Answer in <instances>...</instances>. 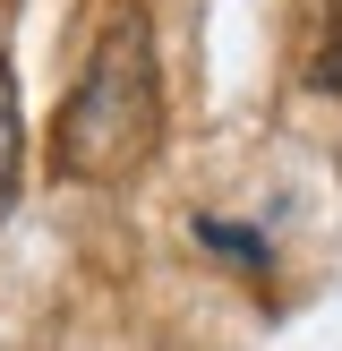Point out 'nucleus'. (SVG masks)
Segmentation results:
<instances>
[{
  "label": "nucleus",
  "instance_id": "nucleus-2",
  "mask_svg": "<svg viewBox=\"0 0 342 351\" xmlns=\"http://www.w3.org/2000/svg\"><path fill=\"white\" fill-rule=\"evenodd\" d=\"M308 86L317 95H342V0H325L317 43H308Z\"/></svg>",
  "mask_w": 342,
  "mask_h": 351
},
{
  "label": "nucleus",
  "instance_id": "nucleus-4",
  "mask_svg": "<svg viewBox=\"0 0 342 351\" xmlns=\"http://www.w3.org/2000/svg\"><path fill=\"white\" fill-rule=\"evenodd\" d=\"M0 9H9V0H0Z\"/></svg>",
  "mask_w": 342,
  "mask_h": 351
},
{
  "label": "nucleus",
  "instance_id": "nucleus-3",
  "mask_svg": "<svg viewBox=\"0 0 342 351\" xmlns=\"http://www.w3.org/2000/svg\"><path fill=\"white\" fill-rule=\"evenodd\" d=\"M17 197V77L0 60V206Z\"/></svg>",
  "mask_w": 342,
  "mask_h": 351
},
{
  "label": "nucleus",
  "instance_id": "nucleus-1",
  "mask_svg": "<svg viewBox=\"0 0 342 351\" xmlns=\"http://www.w3.org/2000/svg\"><path fill=\"white\" fill-rule=\"evenodd\" d=\"M154 146H163V69H154L146 17L120 9L51 120V171L60 180H129Z\"/></svg>",
  "mask_w": 342,
  "mask_h": 351
}]
</instances>
